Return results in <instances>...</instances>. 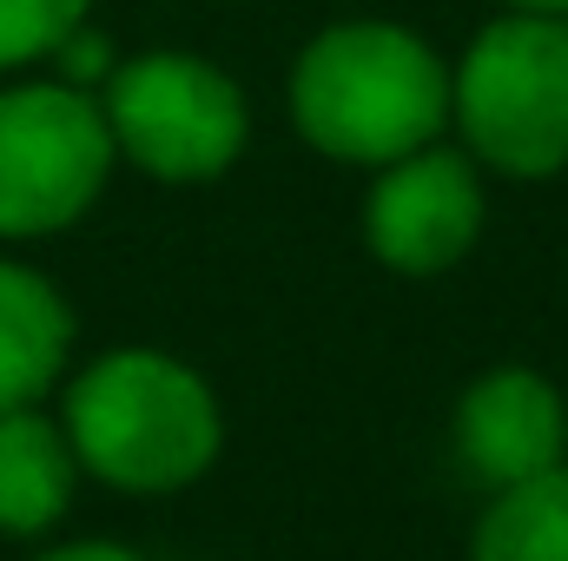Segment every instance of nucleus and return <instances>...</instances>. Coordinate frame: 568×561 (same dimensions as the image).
<instances>
[{
    "mask_svg": "<svg viewBox=\"0 0 568 561\" xmlns=\"http://www.w3.org/2000/svg\"><path fill=\"white\" fill-rule=\"evenodd\" d=\"M284 120L317 159L377 172L429 140H449V60L410 20H331L284 67Z\"/></svg>",
    "mask_w": 568,
    "mask_h": 561,
    "instance_id": "1",
    "label": "nucleus"
},
{
    "mask_svg": "<svg viewBox=\"0 0 568 561\" xmlns=\"http://www.w3.org/2000/svg\"><path fill=\"white\" fill-rule=\"evenodd\" d=\"M80 476L87 469L60 417H47L40 404L0 410V536L7 542L53 536L80 496Z\"/></svg>",
    "mask_w": 568,
    "mask_h": 561,
    "instance_id": "9",
    "label": "nucleus"
},
{
    "mask_svg": "<svg viewBox=\"0 0 568 561\" xmlns=\"http://www.w3.org/2000/svg\"><path fill=\"white\" fill-rule=\"evenodd\" d=\"M503 13H556V20H568V0H496Z\"/></svg>",
    "mask_w": 568,
    "mask_h": 561,
    "instance_id": "13",
    "label": "nucleus"
},
{
    "mask_svg": "<svg viewBox=\"0 0 568 561\" xmlns=\"http://www.w3.org/2000/svg\"><path fill=\"white\" fill-rule=\"evenodd\" d=\"M80 317L67 290L0 252V410L47 404L73 370Z\"/></svg>",
    "mask_w": 568,
    "mask_h": 561,
    "instance_id": "8",
    "label": "nucleus"
},
{
    "mask_svg": "<svg viewBox=\"0 0 568 561\" xmlns=\"http://www.w3.org/2000/svg\"><path fill=\"white\" fill-rule=\"evenodd\" d=\"M120 152L100 93L73 80H0V245L73 232L113 185Z\"/></svg>",
    "mask_w": 568,
    "mask_h": 561,
    "instance_id": "5",
    "label": "nucleus"
},
{
    "mask_svg": "<svg viewBox=\"0 0 568 561\" xmlns=\"http://www.w3.org/2000/svg\"><path fill=\"white\" fill-rule=\"evenodd\" d=\"M87 20L93 0H0V80L47 67Z\"/></svg>",
    "mask_w": 568,
    "mask_h": 561,
    "instance_id": "11",
    "label": "nucleus"
},
{
    "mask_svg": "<svg viewBox=\"0 0 568 561\" xmlns=\"http://www.w3.org/2000/svg\"><path fill=\"white\" fill-rule=\"evenodd\" d=\"M469 561H568V462L549 476L489 489Z\"/></svg>",
    "mask_w": 568,
    "mask_h": 561,
    "instance_id": "10",
    "label": "nucleus"
},
{
    "mask_svg": "<svg viewBox=\"0 0 568 561\" xmlns=\"http://www.w3.org/2000/svg\"><path fill=\"white\" fill-rule=\"evenodd\" d=\"M33 561H145V555L126 549V542H53V549H40Z\"/></svg>",
    "mask_w": 568,
    "mask_h": 561,
    "instance_id": "12",
    "label": "nucleus"
},
{
    "mask_svg": "<svg viewBox=\"0 0 568 561\" xmlns=\"http://www.w3.org/2000/svg\"><path fill=\"white\" fill-rule=\"evenodd\" d=\"M60 422L80 469L120 496H179L225 449L219 390L159 344H120L80 364L60 390Z\"/></svg>",
    "mask_w": 568,
    "mask_h": 561,
    "instance_id": "2",
    "label": "nucleus"
},
{
    "mask_svg": "<svg viewBox=\"0 0 568 561\" xmlns=\"http://www.w3.org/2000/svg\"><path fill=\"white\" fill-rule=\"evenodd\" d=\"M456 456L483 489L568 462V397L529 364H496L456 397Z\"/></svg>",
    "mask_w": 568,
    "mask_h": 561,
    "instance_id": "7",
    "label": "nucleus"
},
{
    "mask_svg": "<svg viewBox=\"0 0 568 561\" xmlns=\"http://www.w3.org/2000/svg\"><path fill=\"white\" fill-rule=\"evenodd\" d=\"M100 113L120 165L152 185H219L252 145V100L239 73L192 47L120 53L100 80Z\"/></svg>",
    "mask_w": 568,
    "mask_h": 561,
    "instance_id": "4",
    "label": "nucleus"
},
{
    "mask_svg": "<svg viewBox=\"0 0 568 561\" xmlns=\"http://www.w3.org/2000/svg\"><path fill=\"white\" fill-rule=\"evenodd\" d=\"M449 133L516 185L568 172V20L496 7L449 60Z\"/></svg>",
    "mask_w": 568,
    "mask_h": 561,
    "instance_id": "3",
    "label": "nucleus"
},
{
    "mask_svg": "<svg viewBox=\"0 0 568 561\" xmlns=\"http://www.w3.org/2000/svg\"><path fill=\"white\" fill-rule=\"evenodd\" d=\"M489 172L456 140H429L364 185V245L397 278H443L456 272L489 225Z\"/></svg>",
    "mask_w": 568,
    "mask_h": 561,
    "instance_id": "6",
    "label": "nucleus"
}]
</instances>
